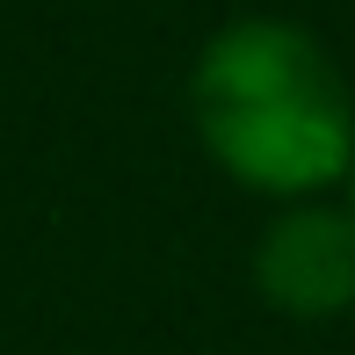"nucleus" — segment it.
Returning a JSON list of instances; mask_svg holds the SVG:
<instances>
[{"label": "nucleus", "instance_id": "nucleus-1", "mask_svg": "<svg viewBox=\"0 0 355 355\" xmlns=\"http://www.w3.org/2000/svg\"><path fill=\"white\" fill-rule=\"evenodd\" d=\"M182 109L203 159L261 203L341 196L355 167V87L341 58L290 15H232L211 29Z\"/></svg>", "mask_w": 355, "mask_h": 355}, {"label": "nucleus", "instance_id": "nucleus-3", "mask_svg": "<svg viewBox=\"0 0 355 355\" xmlns=\"http://www.w3.org/2000/svg\"><path fill=\"white\" fill-rule=\"evenodd\" d=\"M341 203H348V218H355V167H348V182H341Z\"/></svg>", "mask_w": 355, "mask_h": 355}, {"label": "nucleus", "instance_id": "nucleus-2", "mask_svg": "<svg viewBox=\"0 0 355 355\" xmlns=\"http://www.w3.org/2000/svg\"><path fill=\"white\" fill-rule=\"evenodd\" d=\"M247 283L276 319L327 327L355 312V218L341 196L268 203L261 232L247 247Z\"/></svg>", "mask_w": 355, "mask_h": 355}]
</instances>
